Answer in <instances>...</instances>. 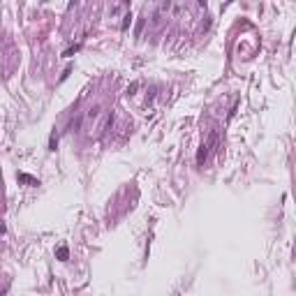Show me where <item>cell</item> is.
<instances>
[{"label": "cell", "instance_id": "1", "mask_svg": "<svg viewBox=\"0 0 296 296\" xmlns=\"http://www.w3.org/2000/svg\"><path fill=\"white\" fill-rule=\"evenodd\" d=\"M102 127H104V111H102V106H95L86 116V132L93 137V134H100Z\"/></svg>", "mask_w": 296, "mask_h": 296}, {"label": "cell", "instance_id": "2", "mask_svg": "<svg viewBox=\"0 0 296 296\" xmlns=\"http://www.w3.org/2000/svg\"><path fill=\"white\" fill-rule=\"evenodd\" d=\"M58 257H60V259H67V248H60V250H58Z\"/></svg>", "mask_w": 296, "mask_h": 296}]
</instances>
